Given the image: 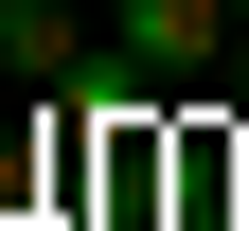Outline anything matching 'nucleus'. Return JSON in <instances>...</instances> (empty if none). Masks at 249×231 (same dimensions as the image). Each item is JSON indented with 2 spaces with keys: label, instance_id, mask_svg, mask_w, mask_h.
<instances>
[{
  "label": "nucleus",
  "instance_id": "nucleus-2",
  "mask_svg": "<svg viewBox=\"0 0 249 231\" xmlns=\"http://www.w3.org/2000/svg\"><path fill=\"white\" fill-rule=\"evenodd\" d=\"M0 71H36V89H71V71H89V36H71V0H0Z\"/></svg>",
  "mask_w": 249,
  "mask_h": 231
},
{
  "label": "nucleus",
  "instance_id": "nucleus-3",
  "mask_svg": "<svg viewBox=\"0 0 249 231\" xmlns=\"http://www.w3.org/2000/svg\"><path fill=\"white\" fill-rule=\"evenodd\" d=\"M231 89H249V36H231Z\"/></svg>",
  "mask_w": 249,
  "mask_h": 231
},
{
  "label": "nucleus",
  "instance_id": "nucleus-1",
  "mask_svg": "<svg viewBox=\"0 0 249 231\" xmlns=\"http://www.w3.org/2000/svg\"><path fill=\"white\" fill-rule=\"evenodd\" d=\"M231 36H249V0H107V53L142 89H196V71H231Z\"/></svg>",
  "mask_w": 249,
  "mask_h": 231
},
{
  "label": "nucleus",
  "instance_id": "nucleus-4",
  "mask_svg": "<svg viewBox=\"0 0 249 231\" xmlns=\"http://www.w3.org/2000/svg\"><path fill=\"white\" fill-rule=\"evenodd\" d=\"M0 231H18V213H0Z\"/></svg>",
  "mask_w": 249,
  "mask_h": 231
}]
</instances>
